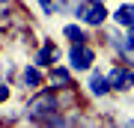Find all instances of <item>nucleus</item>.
<instances>
[{
    "label": "nucleus",
    "mask_w": 134,
    "mask_h": 128,
    "mask_svg": "<svg viewBox=\"0 0 134 128\" xmlns=\"http://www.w3.org/2000/svg\"><path fill=\"white\" fill-rule=\"evenodd\" d=\"M21 77H24V84H27V90H39V86H42V81H45V75H42V69H39L36 63H33V66H27V69H24V75H21Z\"/></svg>",
    "instance_id": "nucleus-7"
},
{
    "label": "nucleus",
    "mask_w": 134,
    "mask_h": 128,
    "mask_svg": "<svg viewBox=\"0 0 134 128\" xmlns=\"http://www.w3.org/2000/svg\"><path fill=\"white\" fill-rule=\"evenodd\" d=\"M128 39H131V42H134V27H128Z\"/></svg>",
    "instance_id": "nucleus-12"
},
{
    "label": "nucleus",
    "mask_w": 134,
    "mask_h": 128,
    "mask_svg": "<svg viewBox=\"0 0 134 128\" xmlns=\"http://www.w3.org/2000/svg\"><path fill=\"white\" fill-rule=\"evenodd\" d=\"M57 110H60L57 92H54V90H42V86H39V92L30 98V104H27V119H33V122H45V119L54 116Z\"/></svg>",
    "instance_id": "nucleus-1"
},
{
    "label": "nucleus",
    "mask_w": 134,
    "mask_h": 128,
    "mask_svg": "<svg viewBox=\"0 0 134 128\" xmlns=\"http://www.w3.org/2000/svg\"><path fill=\"white\" fill-rule=\"evenodd\" d=\"M92 63H96V51L86 42H72V48H69V66L75 71H86V69H92Z\"/></svg>",
    "instance_id": "nucleus-3"
},
{
    "label": "nucleus",
    "mask_w": 134,
    "mask_h": 128,
    "mask_svg": "<svg viewBox=\"0 0 134 128\" xmlns=\"http://www.w3.org/2000/svg\"><path fill=\"white\" fill-rule=\"evenodd\" d=\"M6 101H9V86L0 84V104H6Z\"/></svg>",
    "instance_id": "nucleus-11"
},
{
    "label": "nucleus",
    "mask_w": 134,
    "mask_h": 128,
    "mask_svg": "<svg viewBox=\"0 0 134 128\" xmlns=\"http://www.w3.org/2000/svg\"><path fill=\"white\" fill-rule=\"evenodd\" d=\"M63 36L69 39V42H86V30L83 27H77V24H66V27H63Z\"/></svg>",
    "instance_id": "nucleus-8"
},
{
    "label": "nucleus",
    "mask_w": 134,
    "mask_h": 128,
    "mask_svg": "<svg viewBox=\"0 0 134 128\" xmlns=\"http://www.w3.org/2000/svg\"><path fill=\"white\" fill-rule=\"evenodd\" d=\"M90 92H92V95H107V92H110L107 75H101L98 69H92V75H90Z\"/></svg>",
    "instance_id": "nucleus-5"
},
{
    "label": "nucleus",
    "mask_w": 134,
    "mask_h": 128,
    "mask_svg": "<svg viewBox=\"0 0 134 128\" xmlns=\"http://www.w3.org/2000/svg\"><path fill=\"white\" fill-rule=\"evenodd\" d=\"M0 3H9V0H0Z\"/></svg>",
    "instance_id": "nucleus-13"
},
{
    "label": "nucleus",
    "mask_w": 134,
    "mask_h": 128,
    "mask_svg": "<svg viewBox=\"0 0 134 128\" xmlns=\"http://www.w3.org/2000/svg\"><path fill=\"white\" fill-rule=\"evenodd\" d=\"M51 81L60 86V90H69L72 86V75H69V69H54L51 71Z\"/></svg>",
    "instance_id": "nucleus-9"
},
{
    "label": "nucleus",
    "mask_w": 134,
    "mask_h": 128,
    "mask_svg": "<svg viewBox=\"0 0 134 128\" xmlns=\"http://www.w3.org/2000/svg\"><path fill=\"white\" fill-rule=\"evenodd\" d=\"M75 15L90 27H101L107 21V9H104V0H77L75 3Z\"/></svg>",
    "instance_id": "nucleus-2"
},
{
    "label": "nucleus",
    "mask_w": 134,
    "mask_h": 128,
    "mask_svg": "<svg viewBox=\"0 0 134 128\" xmlns=\"http://www.w3.org/2000/svg\"><path fill=\"white\" fill-rule=\"evenodd\" d=\"M113 21L119 24V27H134V3H122V6H116V12H113Z\"/></svg>",
    "instance_id": "nucleus-6"
},
{
    "label": "nucleus",
    "mask_w": 134,
    "mask_h": 128,
    "mask_svg": "<svg viewBox=\"0 0 134 128\" xmlns=\"http://www.w3.org/2000/svg\"><path fill=\"white\" fill-rule=\"evenodd\" d=\"M39 6H42L45 15H54V12H57V3H54V0H39Z\"/></svg>",
    "instance_id": "nucleus-10"
},
{
    "label": "nucleus",
    "mask_w": 134,
    "mask_h": 128,
    "mask_svg": "<svg viewBox=\"0 0 134 128\" xmlns=\"http://www.w3.org/2000/svg\"><path fill=\"white\" fill-rule=\"evenodd\" d=\"M107 81H110V90H116V92H128L131 86H134V66H116L113 71L107 75Z\"/></svg>",
    "instance_id": "nucleus-4"
}]
</instances>
